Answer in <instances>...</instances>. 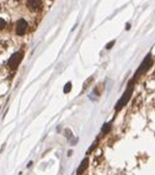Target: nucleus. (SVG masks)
<instances>
[{
  "instance_id": "obj_7",
  "label": "nucleus",
  "mask_w": 155,
  "mask_h": 175,
  "mask_svg": "<svg viewBox=\"0 0 155 175\" xmlns=\"http://www.w3.org/2000/svg\"><path fill=\"white\" fill-rule=\"evenodd\" d=\"M110 128H111V125L110 123H105L103 125V127H102V135H105V133H107L108 131H110Z\"/></svg>"
},
{
  "instance_id": "obj_6",
  "label": "nucleus",
  "mask_w": 155,
  "mask_h": 175,
  "mask_svg": "<svg viewBox=\"0 0 155 175\" xmlns=\"http://www.w3.org/2000/svg\"><path fill=\"white\" fill-rule=\"evenodd\" d=\"M88 164H89V159L88 158H85L83 162H81V164H80V167L78 168V172H76V174L78 175H80L83 172H85V169L88 168Z\"/></svg>"
},
{
  "instance_id": "obj_10",
  "label": "nucleus",
  "mask_w": 155,
  "mask_h": 175,
  "mask_svg": "<svg viewBox=\"0 0 155 175\" xmlns=\"http://www.w3.org/2000/svg\"><path fill=\"white\" fill-rule=\"evenodd\" d=\"M113 44H115V41H111L110 43H107V44H106V48H107V49L112 48V46H113Z\"/></svg>"
},
{
  "instance_id": "obj_9",
  "label": "nucleus",
  "mask_w": 155,
  "mask_h": 175,
  "mask_svg": "<svg viewBox=\"0 0 155 175\" xmlns=\"http://www.w3.org/2000/svg\"><path fill=\"white\" fill-rule=\"evenodd\" d=\"M5 25H6V22L4 21L1 17H0V29H4V27H5Z\"/></svg>"
},
{
  "instance_id": "obj_5",
  "label": "nucleus",
  "mask_w": 155,
  "mask_h": 175,
  "mask_svg": "<svg viewBox=\"0 0 155 175\" xmlns=\"http://www.w3.org/2000/svg\"><path fill=\"white\" fill-rule=\"evenodd\" d=\"M41 6H42V3L41 0H27V8L32 11H38L41 10Z\"/></svg>"
},
{
  "instance_id": "obj_4",
  "label": "nucleus",
  "mask_w": 155,
  "mask_h": 175,
  "mask_svg": "<svg viewBox=\"0 0 155 175\" xmlns=\"http://www.w3.org/2000/svg\"><path fill=\"white\" fill-rule=\"evenodd\" d=\"M27 21L24 20V19H20L19 21H17V24H16V33L17 35H25L26 33V30H27Z\"/></svg>"
},
{
  "instance_id": "obj_2",
  "label": "nucleus",
  "mask_w": 155,
  "mask_h": 175,
  "mask_svg": "<svg viewBox=\"0 0 155 175\" xmlns=\"http://www.w3.org/2000/svg\"><path fill=\"white\" fill-rule=\"evenodd\" d=\"M152 64H153V58H152V56H150V54H148V56L145 57L144 61L142 62V64H140V67L138 68V70H137L135 78L139 77L140 74H144V73L147 72L150 67H152Z\"/></svg>"
},
{
  "instance_id": "obj_8",
  "label": "nucleus",
  "mask_w": 155,
  "mask_h": 175,
  "mask_svg": "<svg viewBox=\"0 0 155 175\" xmlns=\"http://www.w3.org/2000/svg\"><path fill=\"white\" fill-rule=\"evenodd\" d=\"M70 90H71V83H67L65 86H64V90H63V91L67 94V93H69Z\"/></svg>"
},
{
  "instance_id": "obj_1",
  "label": "nucleus",
  "mask_w": 155,
  "mask_h": 175,
  "mask_svg": "<svg viewBox=\"0 0 155 175\" xmlns=\"http://www.w3.org/2000/svg\"><path fill=\"white\" fill-rule=\"evenodd\" d=\"M133 81H134V80H132L129 84H128V88H127V90L124 91V94H123V96L121 98V100L117 103L116 107H115L116 111H120V110H121L123 106H126L127 103L129 101L131 96H132V93H133Z\"/></svg>"
},
{
  "instance_id": "obj_3",
  "label": "nucleus",
  "mask_w": 155,
  "mask_h": 175,
  "mask_svg": "<svg viewBox=\"0 0 155 175\" xmlns=\"http://www.w3.org/2000/svg\"><path fill=\"white\" fill-rule=\"evenodd\" d=\"M22 57H24L22 52H16V53H14L12 56L10 57V59H9V63H7V64H9V68L16 69L17 67H19V64L21 63Z\"/></svg>"
}]
</instances>
